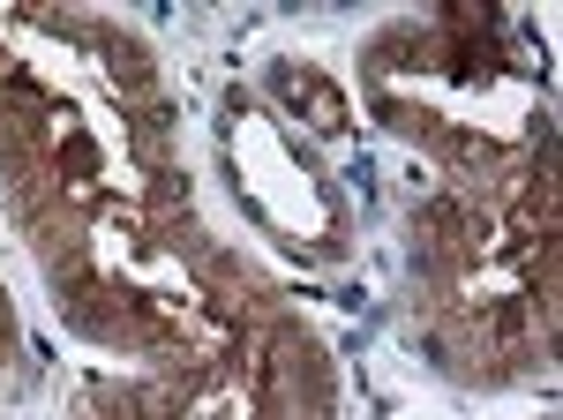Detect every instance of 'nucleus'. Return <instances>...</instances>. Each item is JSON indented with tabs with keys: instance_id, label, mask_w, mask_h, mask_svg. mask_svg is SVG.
Listing matches in <instances>:
<instances>
[{
	"instance_id": "obj_1",
	"label": "nucleus",
	"mask_w": 563,
	"mask_h": 420,
	"mask_svg": "<svg viewBox=\"0 0 563 420\" xmlns=\"http://www.w3.org/2000/svg\"><path fill=\"white\" fill-rule=\"evenodd\" d=\"M0 345H8V316H0Z\"/></svg>"
}]
</instances>
